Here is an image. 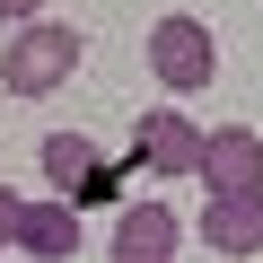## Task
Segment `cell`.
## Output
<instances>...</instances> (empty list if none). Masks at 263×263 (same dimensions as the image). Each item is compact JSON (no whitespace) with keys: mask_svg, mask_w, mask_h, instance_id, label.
I'll return each instance as SVG.
<instances>
[{"mask_svg":"<svg viewBox=\"0 0 263 263\" xmlns=\"http://www.w3.org/2000/svg\"><path fill=\"white\" fill-rule=\"evenodd\" d=\"M79 53H88V35H79V27L35 18V27H18L9 44H0V88H9V97H53V88L79 70Z\"/></svg>","mask_w":263,"mask_h":263,"instance_id":"6da1fadb","label":"cell"},{"mask_svg":"<svg viewBox=\"0 0 263 263\" xmlns=\"http://www.w3.org/2000/svg\"><path fill=\"white\" fill-rule=\"evenodd\" d=\"M149 79H158L167 97L211 88V79H219V35H211L202 18H158V27H149Z\"/></svg>","mask_w":263,"mask_h":263,"instance_id":"7a4b0ae2","label":"cell"},{"mask_svg":"<svg viewBox=\"0 0 263 263\" xmlns=\"http://www.w3.org/2000/svg\"><path fill=\"white\" fill-rule=\"evenodd\" d=\"M44 184H62V202H123V167L88 141V132H53V141L35 149Z\"/></svg>","mask_w":263,"mask_h":263,"instance_id":"3957f363","label":"cell"},{"mask_svg":"<svg viewBox=\"0 0 263 263\" xmlns=\"http://www.w3.org/2000/svg\"><path fill=\"white\" fill-rule=\"evenodd\" d=\"M202 141H211V132L193 123V114H176V105H149L141 123H132V158H141L149 176H202Z\"/></svg>","mask_w":263,"mask_h":263,"instance_id":"277c9868","label":"cell"},{"mask_svg":"<svg viewBox=\"0 0 263 263\" xmlns=\"http://www.w3.org/2000/svg\"><path fill=\"white\" fill-rule=\"evenodd\" d=\"M176 254H184V219H176L167 202H123V211H114L105 263H176Z\"/></svg>","mask_w":263,"mask_h":263,"instance_id":"5b68a950","label":"cell"},{"mask_svg":"<svg viewBox=\"0 0 263 263\" xmlns=\"http://www.w3.org/2000/svg\"><path fill=\"white\" fill-rule=\"evenodd\" d=\"M202 184H211V193H263V132H254V123H211Z\"/></svg>","mask_w":263,"mask_h":263,"instance_id":"8992f818","label":"cell"},{"mask_svg":"<svg viewBox=\"0 0 263 263\" xmlns=\"http://www.w3.org/2000/svg\"><path fill=\"white\" fill-rule=\"evenodd\" d=\"M202 246L211 254H263V193H211L202 202Z\"/></svg>","mask_w":263,"mask_h":263,"instance_id":"52a82bcc","label":"cell"},{"mask_svg":"<svg viewBox=\"0 0 263 263\" xmlns=\"http://www.w3.org/2000/svg\"><path fill=\"white\" fill-rule=\"evenodd\" d=\"M18 254H35V263H70L79 254V202H27V219H18Z\"/></svg>","mask_w":263,"mask_h":263,"instance_id":"ba28073f","label":"cell"},{"mask_svg":"<svg viewBox=\"0 0 263 263\" xmlns=\"http://www.w3.org/2000/svg\"><path fill=\"white\" fill-rule=\"evenodd\" d=\"M18 219H27V193L0 184V254H18Z\"/></svg>","mask_w":263,"mask_h":263,"instance_id":"9c48e42d","label":"cell"},{"mask_svg":"<svg viewBox=\"0 0 263 263\" xmlns=\"http://www.w3.org/2000/svg\"><path fill=\"white\" fill-rule=\"evenodd\" d=\"M0 18H9V27H35V18H44V0H0Z\"/></svg>","mask_w":263,"mask_h":263,"instance_id":"30bf717a","label":"cell"}]
</instances>
